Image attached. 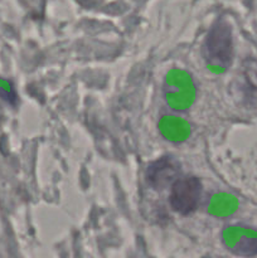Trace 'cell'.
<instances>
[{
  "mask_svg": "<svg viewBox=\"0 0 257 258\" xmlns=\"http://www.w3.org/2000/svg\"><path fill=\"white\" fill-rule=\"evenodd\" d=\"M233 55L232 29L227 22H217L209 30L203 45V57L212 71L223 72L231 66Z\"/></svg>",
  "mask_w": 257,
  "mask_h": 258,
  "instance_id": "obj_1",
  "label": "cell"
},
{
  "mask_svg": "<svg viewBox=\"0 0 257 258\" xmlns=\"http://www.w3.org/2000/svg\"><path fill=\"white\" fill-rule=\"evenodd\" d=\"M202 196V183L197 176H181L171 185L169 202L176 213L188 216L198 207Z\"/></svg>",
  "mask_w": 257,
  "mask_h": 258,
  "instance_id": "obj_2",
  "label": "cell"
},
{
  "mask_svg": "<svg viewBox=\"0 0 257 258\" xmlns=\"http://www.w3.org/2000/svg\"><path fill=\"white\" fill-rule=\"evenodd\" d=\"M180 168L173 158H161L148 168V181L153 188L163 189L178 179Z\"/></svg>",
  "mask_w": 257,
  "mask_h": 258,
  "instance_id": "obj_3",
  "label": "cell"
},
{
  "mask_svg": "<svg viewBox=\"0 0 257 258\" xmlns=\"http://www.w3.org/2000/svg\"><path fill=\"white\" fill-rule=\"evenodd\" d=\"M229 249L238 256H254L257 254V236H242L232 243Z\"/></svg>",
  "mask_w": 257,
  "mask_h": 258,
  "instance_id": "obj_4",
  "label": "cell"
}]
</instances>
